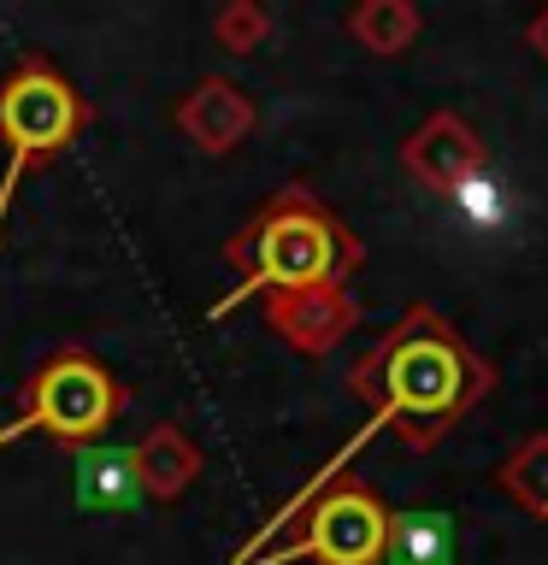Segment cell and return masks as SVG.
Listing matches in <instances>:
<instances>
[{"label": "cell", "instance_id": "6da1fadb", "mask_svg": "<svg viewBox=\"0 0 548 565\" xmlns=\"http://www.w3.org/2000/svg\"><path fill=\"white\" fill-rule=\"evenodd\" d=\"M360 395H378V413L396 418H424L442 430V418H454L466 401H477L489 388V371L472 360L466 348L449 335L436 312H413L389 342L371 353L354 377Z\"/></svg>", "mask_w": 548, "mask_h": 565}, {"label": "cell", "instance_id": "7a4b0ae2", "mask_svg": "<svg viewBox=\"0 0 548 565\" xmlns=\"http://www.w3.org/2000/svg\"><path fill=\"white\" fill-rule=\"evenodd\" d=\"M348 259H354V242H342V230L330 218H318L307 201H283L254 236V277H247L242 289H230L219 307H212V318H224L254 289H289V295L330 289V277L342 271Z\"/></svg>", "mask_w": 548, "mask_h": 565}, {"label": "cell", "instance_id": "3957f363", "mask_svg": "<svg viewBox=\"0 0 548 565\" xmlns=\"http://www.w3.org/2000/svg\"><path fill=\"white\" fill-rule=\"evenodd\" d=\"M113 406H118L113 377H106L95 360L65 353V360H53L42 377H35L30 406L7 424V430H0V441H12L24 430H53V436H71V441L101 436L106 424H113Z\"/></svg>", "mask_w": 548, "mask_h": 565}, {"label": "cell", "instance_id": "277c9868", "mask_svg": "<svg viewBox=\"0 0 548 565\" xmlns=\"http://www.w3.org/2000/svg\"><path fill=\"white\" fill-rule=\"evenodd\" d=\"M383 530H389V512L371 501L366 489L348 483V489H336L313 507V519L295 542H283V547H272V554H260L247 565H289L301 554H313L325 565H378L383 559Z\"/></svg>", "mask_w": 548, "mask_h": 565}, {"label": "cell", "instance_id": "5b68a950", "mask_svg": "<svg viewBox=\"0 0 548 565\" xmlns=\"http://www.w3.org/2000/svg\"><path fill=\"white\" fill-rule=\"evenodd\" d=\"M77 118H83L77 95H71L60 77H48L42 65L18 71V77L0 88V130H7L12 153H24V159L48 153V148H65L71 130H77Z\"/></svg>", "mask_w": 548, "mask_h": 565}, {"label": "cell", "instance_id": "8992f818", "mask_svg": "<svg viewBox=\"0 0 548 565\" xmlns=\"http://www.w3.org/2000/svg\"><path fill=\"white\" fill-rule=\"evenodd\" d=\"M407 166H413L431 189L449 194L460 177H472L477 166H484V153H477L472 130L460 118H431V130L413 136V148H407Z\"/></svg>", "mask_w": 548, "mask_h": 565}, {"label": "cell", "instance_id": "52a82bcc", "mask_svg": "<svg viewBox=\"0 0 548 565\" xmlns=\"http://www.w3.org/2000/svg\"><path fill=\"white\" fill-rule=\"evenodd\" d=\"M460 536L449 512H396L383 530V559L389 565H454Z\"/></svg>", "mask_w": 548, "mask_h": 565}, {"label": "cell", "instance_id": "ba28073f", "mask_svg": "<svg viewBox=\"0 0 548 565\" xmlns=\"http://www.w3.org/2000/svg\"><path fill=\"white\" fill-rule=\"evenodd\" d=\"M272 318L289 330V342H301L307 353H325L336 335L354 324V307H348L336 289H307V295H295V300H283V307H272Z\"/></svg>", "mask_w": 548, "mask_h": 565}, {"label": "cell", "instance_id": "9c48e42d", "mask_svg": "<svg viewBox=\"0 0 548 565\" xmlns=\"http://www.w3.org/2000/svg\"><path fill=\"white\" fill-rule=\"evenodd\" d=\"M77 483H83L88 507H106V512L136 507V494H141V454L88 448V454H77Z\"/></svg>", "mask_w": 548, "mask_h": 565}, {"label": "cell", "instance_id": "30bf717a", "mask_svg": "<svg viewBox=\"0 0 548 565\" xmlns=\"http://www.w3.org/2000/svg\"><path fill=\"white\" fill-rule=\"evenodd\" d=\"M449 201L460 206V218H466L472 230H502L507 224V212H513V201H507V189H502V177H495L489 166H477L472 177H460V183L449 189Z\"/></svg>", "mask_w": 548, "mask_h": 565}, {"label": "cell", "instance_id": "8fae6325", "mask_svg": "<svg viewBox=\"0 0 548 565\" xmlns=\"http://www.w3.org/2000/svg\"><path fill=\"white\" fill-rule=\"evenodd\" d=\"M502 483H507V494H519V501L537 512V519H548V436L525 441L519 459H507Z\"/></svg>", "mask_w": 548, "mask_h": 565}, {"label": "cell", "instance_id": "7c38bea8", "mask_svg": "<svg viewBox=\"0 0 548 565\" xmlns=\"http://www.w3.org/2000/svg\"><path fill=\"white\" fill-rule=\"evenodd\" d=\"M354 30H360V35H366V42L378 47V53H396V47L407 42V35L419 30V18L407 12V7H371V12L354 18Z\"/></svg>", "mask_w": 548, "mask_h": 565}, {"label": "cell", "instance_id": "4fadbf2b", "mask_svg": "<svg viewBox=\"0 0 548 565\" xmlns=\"http://www.w3.org/2000/svg\"><path fill=\"white\" fill-rule=\"evenodd\" d=\"M530 42H537L542 60H548V12H537V24H530Z\"/></svg>", "mask_w": 548, "mask_h": 565}]
</instances>
